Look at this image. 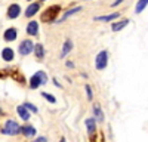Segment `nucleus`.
<instances>
[{
	"mask_svg": "<svg viewBox=\"0 0 148 142\" xmlns=\"http://www.w3.org/2000/svg\"><path fill=\"white\" fill-rule=\"evenodd\" d=\"M86 93H88V99H92L93 98V93H92V89L89 85H86Z\"/></svg>",
	"mask_w": 148,
	"mask_h": 142,
	"instance_id": "5701e85b",
	"label": "nucleus"
},
{
	"mask_svg": "<svg viewBox=\"0 0 148 142\" xmlns=\"http://www.w3.org/2000/svg\"><path fill=\"white\" fill-rule=\"evenodd\" d=\"M59 142H65V138H62V139H61Z\"/></svg>",
	"mask_w": 148,
	"mask_h": 142,
	"instance_id": "bb28decb",
	"label": "nucleus"
},
{
	"mask_svg": "<svg viewBox=\"0 0 148 142\" xmlns=\"http://www.w3.org/2000/svg\"><path fill=\"white\" fill-rule=\"evenodd\" d=\"M19 53L21 55H28V53H31L33 51H34V44H33V42L31 40H24L21 44H19Z\"/></svg>",
	"mask_w": 148,
	"mask_h": 142,
	"instance_id": "39448f33",
	"label": "nucleus"
},
{
	"mask_svg": "<svg viewBox=\"0 0 148 142\" xmlns=\"http://www.w3.org/2000/svg\"><path fill=\"white\" fill-rule=\"evenodd\" d=\"M21 14V8H19V5H10L9 6V9H8V18H10V19H14V18H16L18 15Z\"/></svg>",
	"mask_w": 148,
	"mask_h": 142,
	"instance_id": "0eeeda50",
	"label": "nucleus"
},
{
	"mask_svg": "<svg viewBox=\"0 0 148 142\" xmlns=\"http://www.w3.org/2000/svg\"><path fill=\"white\" fill-rule=\"evenodd\" d=\"M147 0H141V2H138V5H136V14H141V10L144 9V8H147Z\"/></svg>",
	"mask_w": 148,
	"mask_h": 142,
	"instance_id": "412c9836",
	"label": "nucleus"
},
{
	"mask_svg": "<svg viewBox=\"0 0 148 142\" xmlns=\"http://www.w3.org/2000/svg\"><path fill=\"white\" fill-rule=\"evenodd\" d=\"M73 42H71V39H67L65 40V43H64V46H62V51H61V58H65L71 51H73Z\"/></svg>",
	"mask_w": 148,
	"mask_h": 142,
	"instance_id": "6e6552de",
	"label": "nucleus"
},
{
	"mask_svg": "<svg viewBox=\"0 0 148 142\" xmlns=\"http://www.w3.org/2000/svg\"><path fill=\"white\" fill-rule=\"evenodd\" d=\"M27 34H30V36H37L39 34V24H37L36 21H31L27 25Z\"/></svg>",
	"mask_w": 148,
	"mask_h": 142,
	"instance_id": "1a4fd4ad",
	"label": "nucleus"
},
{
	"mask_svg": "<svg viewBox=\"0 0 148 142\" xmlns=\"http://www.w3.org/2000/svg\"><path fill=\"white\" fill-rule=\"evenodd\" d=\"M80 10H82V8H80V6H77V8H73V9L67 10L65 14L62 15V18L59 19V22H61V21H64V19H67L68 16H71V15H74V14H77V12H80Z\"/></svg>",
	"mask_w": 148,
	"mask_h": 142,
	"instance_id": "f3484780",
	"label": "nucleus"
},
{
	"mask_svg": "<svg viewBox=\"0 0 148 142\" xmlns=\"http://www.w3.org/2000/svg\"><path fill=\"white\" fill-rule=\"evenodd\" d=\"M119 16H120V14H119V12H116V14H111V15H107V16H96L95 19H96V21L108 22V21H113V19H116V18H119Z\"/></svg>",
	"mask_w": 148,
	"mask_h": 142,
	"instance_id": "2eb2a0df",
	"label": "nucleus"
},
{
	"mask_svg": "<svg viewBox=\"0 0 148 142\" xmlns=\"http://www.w3.org/2000/svg\"><path fill=\"white\" fill-rule=\"evenodd\" d=\"M0 114H3V111H2V108H0Z\"/></svg>",
	"mask_w": 148,
	"mask_h": 142,
	"instance_id": "cd10ccee",
	"label": "nucleus"
},
{
	"mask_svg": "<svg viewBox=\"0 0 148 142\" xmlns=\"http://www.w3.org/2000/svg\"><path fill=\"white\" fill-rule=\"evenodd\" d=\"M121 3V0H117V2H113V3H111V6H119Z\"/></svg>",
	"mask_w": 148,
	"mask_h": 142,
	"instance_id": "393cba45",
	"label": "nucleus"
},
{
	"mask_svg": "<svg viewBox=\"0 0 148 142\" xmlns=\"http://www.w3.org/2000/svg\"><path fill=\"white\" fill-rule=\"evenodd\" d=\"M2 58L5 59V61L10 62L12 59H14V51H12L10 47H5V49L2 51Z\"/></svg>",
	"mask_w": 148,
	"mask_h": 142,
	"instance_id": "9b49d317",
	"label": "nucleus"
},
{
	"mask_svg": "<svg viewBox=\"0 0 148 142\" xmlns=\"http://www.w3.org/2000/svg\"><path fill=\"white\" fill-rule=\"evenodd\" d=\"M127 24H129V19H123V21H120V22L113 24V25H111V30H113V31H120V30L125 28Z\"/></svg>",
	"mask_w": 148,
	"mask_h": 142,
	"instance_id": "ddd939ff",
	"label": "nucleus"
},
{
	"mask_svg": "<svg viewBox=\"0 0 148 142\" xmlns=\"http://www.w3.org/2000/svg\"><path fill=\"white\" fill-rule=\"evenodd\" d=\"M86 127H88L89 135H92L95 132V129H96V122L93 120V118H88V120H86Z\"/></svg>",
	"mask_w": 148,
	"mask_h": 142,
	"instance_id": "dca6fc26",
	"label": "nucleus"
},
{
	"mask_svg": "<svg viewBox=\"0 0 148 142\" xmlns=\"http://www.w3.org/2000/svg\"><path fill=\"white\" fill-rule=\"evenodd\" d=\"M42 96H43V98H46V101H49V102H52V104H55V102H56L55 96H53V95H51V93H46V92H42Z\"/></svg>",
	"mask_w": 148,
	"mask_h": 142,
	"instance_id": "aec40b11",
	"label": "nucleus"
},
{
	"mask_svg": "<svg viewBox=\"0 0 148 142\" xmlns=\"http://www.w3.org/2000/svg\"><path fill=\"white\" fill-rule=\"evenodd\" d=\"M21 132L25 135V136H33V135L36 133V129H34L33 126H24V127L21 129Z\"/></svg>",
	"mask_w": 148,
	"mask_h": 142,
	"instance_id": "6ab92c4d",
	"label": "nucleus"
},
{
	"mask_svg": "<svg viewBox=\"0 0 148 142\" xmlns=\"http://www.w3.org/2000/svg\"><path fill=\"white\" fill-rule=\"evenodd\" d=\"M61 12V5H53L51 8H47L42 14V21L43 22H52L56 19V15H59Z\"/></svg>",
	"mask_w": 148,
	"mask_h": 142,
	"instance_id": "f257e3e1",
	"label": "nucleus"
},
{
	"mask_svg": "<svg viewBox=\"0 0 148 142\" xmlns=\"http://www.w3.org/2000/svg\"><path fill=\"white\" fill-rule=\"evenodd\" d=\"M93 113H95V115H96V118H98V123H102V122H104V114H102V111H101V106H99V105H95V106H93Z\"/></svg>",
	"mask_w": 148,
	"mask_h": 142,
	"instance_id": "a211bd4d",
	"label": "nucleus"
},
{
	"mask_svg": "<svg viewBox=\"0 0 148 142\" xmlns=\"http://www.w3.org/2000/svg\"><path fill=\"white\" fill-rule=\"evenodd\" d=\"M46 81H47L46 74L43 73V71H39V73H36V74L31 77V80H30V87H31V89H37L39 86L45 85Z\"/></svg>",
	"mask_w": 148,
	"mask_h": 142,
	"instance_id": "7ed1b4c3",
	"label": "nucleus"
},
{
	"mask_svg": "<svg viewBox=\"0 0 148 142\" xmlns=\"http://www.w3.org/2000/svg\"><path fill=\"white\" fill-rule=\"evenodd\" d=\"M67 67H68V68H73L74 65H73V62H70V61H68V64H67Z\"/></svg>",
	"mask_w": 148,
	"mask_h": 142,
	"instance_id": "a878e982",
	"label": "nucleus"
},
{
	"mask_svg": "<svg viewBox=\"0 0 148 142\" xmlns=\"http://www.w3.org/2000/svg\"><path fill=\"white\" fill-rule=\"evenodd\" d=\"M21 132V127L15 120H8L5 127L2 129V133L3 135H18Z\"/></svg>",
	"mask_w": 148,
	"mask_h": 142,
	"instance_id": "f03ea898",
	"label": "nucleus"
},
{
	"mask_svg": "<svg viewBox=\"0 0 148 142\" xmlns=\"http://www.w3.org/2000/svg\"><path fill=\"white\" fill-rule=\"evenodd\" d=\"M34 53H36V58L37 59H43L45 56V51H43V44H36L34 46Z\"/></svg>",
	"mask_w": 148,
	"mask_h": 142,
	"instance_id": "4468645a",
	"label": "nucleus"
},
{
	"mask_svg": "<svg viewBox=\"0 0 148 142\" xmlns=\"http://www.w3.org/2000/svg\"><path fill=\"white\" fill-rule=\"evenodd\" d=\"M16 30L15 28H8L6 31H5V34H3V37H5V40L6 42H12V40H15L16 39Z\"/></svg>",
	"mask_w": 148,
	"mask_h": 142,
	"instance_id": "9d476101",
	"label": "nucleus"
},
{
	"mask_svg": "<svg viewBox=\"0 0 148 142\" xmlns=\"http://www.w3.org/2000/svg\"><path fill=\"white\" fill-rule=\"evenodd\" d=\"M16 111H18V114H19V117L22 118L24 122H28L30 120V113L24 108L22 105H19V106H16Z\"/></svg>",
	"mask_w": 148,
	"mask_h": 142,
	"instance_id": "f8f14e48",
	"label": "nucleus"
},
{
	"mask_svg": "<svg viewBox=\"0 0 148 142\" xmlns=\"http://www.w3.org/2000/svg\"><path fill=\"white\" fill-rule=\"evenodd\" d=\"M108 64V52L107 51H101L99 53L96 55V59H95V67L96 70H104Z\"/></svg>",
	"mask_w": 148,
	"mask_h": 142,
	"instance_id": "20e7f679",
	"label": "nucleus"
},
{
	"mask_svg": "<svg viewBox=\"0 0 148 142\" xmlns=\"http://www.w3.org/2000/svg\"><path fill=\"white\" fill-rule=\"evenodd\" d=\"M40 6H42V2H33L31 5H28L27 9H25V16H28V18L34 16L37 12H39Z\"/></svg>",
	"mask_w": 148,
	"mask_h": 142,
	"instance_id": "423d86ee",
	"label": "nucleus"
},
{
	"mask_svg": "<svg viewBox=\"0 0 148 142\" xmlns=\"http://www.w3.org/2000/svg\"><path fill=\"white\" fill-rule=\"evenodd\" d=\"M34 142H47V139H46L45 136H40V138H37Z\"/></svg>",
	"mask_w": 148,
	"mask_h": 142,
	"instance_id": "b1692460",
	"label": "nucleus"
},
{
	"mask_svg": "<svg viewBox=\"0 0 148 142\" xmlns=\"http://www.w3.org/2000/svg\"><path fill=\"white\" fill-rule=\"evenodd\" d=\"M22 106H24V108H25V110H27V111H28V110H30V111H31V113H37V108H36V106H34V105H33V104H30V102H25V104H24V105H22Z\"/></svg>",
	"mask_w": 148,
	"mask_h": 142,
	"instance_id": "4be33fe9",
	"label": "nucleus"
}]
</instances>
